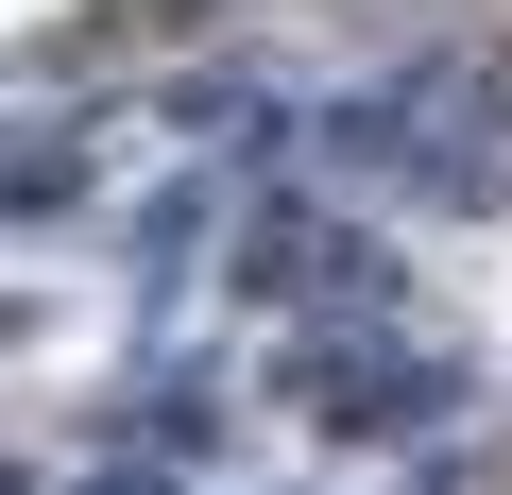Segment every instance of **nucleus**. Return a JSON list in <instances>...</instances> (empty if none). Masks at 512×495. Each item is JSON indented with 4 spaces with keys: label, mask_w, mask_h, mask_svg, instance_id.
Instances as JSON below:
<instances>
[]
</instances>
